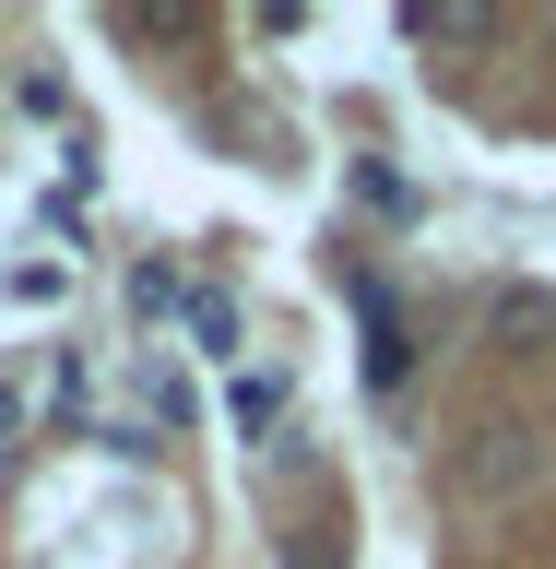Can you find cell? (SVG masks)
I'll use <instances>...</instances> for the list:
<instances>
[{
  "instance_id": "1",
  "label": "cell",
  "mask_w": 556,
  "mask_h": 569,
  "mask_svg": "<svg viewBox=\"0 0 556 569\" xmlns=\"http://www.w3.org/2000/svg\"><path fill=\"white\" fill-rule=\"evenodd\" d=\"M522 475H533V427H522V416L474 427V451L451 462V487H462V498H497V487H522Z\"/></svg>"
},
{
  "instance_id": "2",
  "label": "cell",
  "mask_w": 556,
  "mask_h": 569,
  "mask_svg": "<svg viewBox=\"0 0 556 569\" xmlns=\"http://www.w3.org/2000/svg\"><path fill=\"white\" fill-rule=\"evenodd\" d=\"M545 332H556V297H545V284H497V309H486V345L533 356Z\"/></svg>"
},
{
  "instance_id": "3",
  "label": "cell",
  "mask_w": 556,
  "mask_h": 569,
  "mask_svg": "<svg viewBox=\"0 0 556 569\" xmlns=\"http://www.w3.org/2000/svg\"><path fill=\"white\" fill-rule=\"evenodd\" d=\"M273 416H284V368H249V380H237V427L273 439Z\"/></svg>"
},
{
  "instance_id": "4",
  "label": "cell",
  "mask_w": 556,
  "mask_h": 569,
  "mask_svg": "<svg viewBox=\"0 0 556 569\" xmlns=\"http://www.w3.org/2000/svg\"><path fill=\"white\" fill-rule=\"evenodd\" d=\"M486 24H497L486 0H426V12H415V36H462V48H474Z\"/></svg>"
},
{
  "instance_id": "5",
  "label": "cell",
  "mask_w": 556,
  "mask_h": 569,
  "mask_svg": "<svg viewBox=\"0 0 556 569\" xmlns=\"http://www.w3.org/2000/svg\"><path fill=\"white\" fill-rule=\"evenodd\" d=\"M178 320H190V332H202L213 356H225V332H237V309H225V297H213V284H190V297H178Z\"/></svg>"
},
{
  "instance_id": "6",
  "label": "cell",
  "mask_w": 556,
  "mask_h": 569,
  "mask_svg": "<svg viewBox=\"0 0 556 569\" xmlns=\"http://www.w3.org/2000/svg\"><path fill=\"white\" fill-rule=\"evenodd\" d=\"M178 297H190V284H178L166 261H142V273H131V309H178Z\"/></svg>"
},
{
  "instance_id": "7",
  "label": "cell",
  "mask_w": 556,
  "mask_h": 569,
  "mask_svg": "<svg viewBox=\"0 0 556 569\" xmlns=\"http://www.w3.org/2000/svg\"><path fill=\"white\" fill-rule=\"evenodd\" d=\"M296 569H344V546H332V533H309V546H296Z\"/></svg>"
},
{
  "instance_id": "8",
  "label": "cell",
  "mask_w": 556,
  "mask_h": 569,
  "mask_svg": "<svg viewBox=\"0 0 556 569\" xmlns=\"http://www.w3.org/2000/svg\"><path fill=\"white\" fill-rule=\"evenodd\" d=\"M12 427H24V391H12V380H0V439H12Z\"/></svg>"
}]
</instances>
